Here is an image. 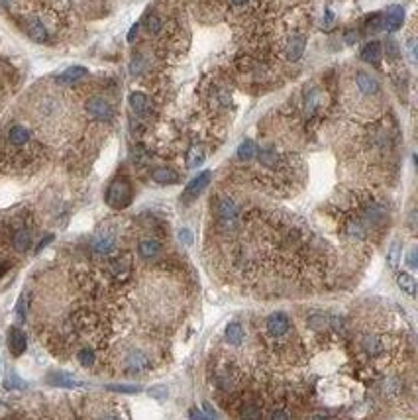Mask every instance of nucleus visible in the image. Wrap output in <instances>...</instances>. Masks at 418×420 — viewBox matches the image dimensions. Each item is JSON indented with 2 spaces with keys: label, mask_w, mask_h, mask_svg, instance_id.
<instances>
[{
  "label": "nucleus",
  "mask_w": 418,
  "mask_h": 420,
  "mask_svg": "<svg viewBox=\"0 0 418 420\" xmlns=\"http://www.w3.org/2000/svg\"><path fill=\"white\" fill-rule=\"evenodd\" d=\"M8 141L12 145H24L30 141V132L24 126H12L8 132Z\"/></svg>",
  "instance_id": "obj_20"
},
{
  "label": "nucleus",
  "mask_w": 418,
  "mask_h": 420,
  "mask_svg": "<svg viewBox=\"0 0 418 420\" xmlns=\"http://www.w3.org/2000/svg\"><path fill=\"white\" fill-rule=\"evenodd\" d=\"M132 199H134V191L130 181L126 177H116L106 191V204L114 210H124L132 204Z\"/></svg>",
  "instance_id": "obj_1"
},
{
  "label": "nucleus",
  "mask_w": 418,
  "mask_h": 420,
  "mask_svg": "<svg viewBox=\"0 0 418 420\" xmlns=\"http://www.w3.org/2000/svg\"><path fill=\"white\" fill-rule=\"evenodd\" d=\"M0 2H2V4H8V0H0Z\"/></svg>",
  "instance_id": "obj_51"
},
{
  "label": "nucleus",
  "mask_w": 418,
  "mask_h": 420,
  "mask_svg": "<svg viewBox=\"0 0 418 420\" xmlns=\"http://www.w3.org/2000/svg\"><path fill=\"white\" fill-rule=\"evenodd\" d=\"M265 326H267L269 336H273V338H283L287 332L291 330V320H289L287 314H283V312H273V314L267 318Z\"/></svg>",
  "instance_id": "obj_5"
},
{
  "label": "nucleus",
  "mask_w": 418,
  "mask_h": 420,
  "mask_svg": "<svg viewBox=\"0 0 418 420\" xmlns=\"http://www.w3.org/2000/svg\"><path fill=\"white\" fill-rule=\"evenodd\" d=\"M106 389L112 393H124V395H136L141 391V387H138V385H108Z\"/></svg>",
  "instance_id": "obj_30"
},
{
  "label": "nucleus",
  "mask_w": 418,
  "mask_h": 420,
  "mask_svg": "<svg viewBox=\"0 0 418 420\" xmlns=\"http://www.w3.org/2000/svg\"><path fill=\"white\" fill-rule=\"evenodd\" d=\"M203 161H204L203 147H199V145L190 147L189 153H187V167H189V169H196L199 165H203Z\"/></svg>",
  "instance_id": "obj_24"
},
{
  "label": "nucleus",
  "mask_w": 418,
  "mask_h": 420,
  "mask_svg": "<svg viewBox=\"0 0 418 420\" xmlns=\"http://www.w3.org/2000/svg\"><path fill=\"white\" fill-rule=\"evenodd\" d=\"M26 348H28V338H26V334L20 328H10L8 330V350L12 352V356H22L26 352Z\"/></svg>",
  "instance_id": "obj_7"
},
{
  "label": "nucleus",
  "mask_w": 418,
  "mask_h": 420,
  "mask_svg": "<svg viewBox=\"0 0 418 420\" xmlns=\"http://www.w3.org/2000/svg\"><path fill=\"white\" fill-rule=\"evenodd\" d=\"M150 395L161 401V399H165V397H167V387H163V385H159V387H153V389H150Z\"/></svg>",
  "instance_id": "obj_38"
},
{
  "label": "nucleus",
  "mask_w": 418,
  "mask_h": 420,
  "mask_svg": "<svg viewBox=\"0 0 418 420\" xmlns=\"http://www.w3.org/2000/svg\"><path fill=\"white\" fill-rule=\"evenodd\" d=\"M348 234L352 236V238H365V226L361 224V222H350V226H348Z\"/></svg>",
  "instance_id": "obj_32"
},
{
  "label": "nucleus",
  "mask_w": 418,
  "mask_h": 420,
  "mask_svg": "<svg viewBox=\"0 0 418 420\" xmlns=\"http://www.w3.org/2000/svg\"><path fill=\"white\" fill-rule=\"evenodd\" d=\"M179 240H181V243H185V245H192V242H194L192 232H190L189 228H181L179 230Z\"/></svg>",
  "instance_id": "obj_36"
},
{
  "label": "nucleus",
  "mask_w": 418,
  "mask_h": 420,
  "mask_svg": "<svg viewBox=\"0 0 418 420\" xmlns=\"http://www.w3.org/2000/svg\"><path fill=\"white\" fill-rule=\"evenodd\" d=\"M255 153H257V147H255V143L252 140L241 141L240 147H238V157H240L241 161H250V159H254Z\"/></svg>",
  "instance_id": "obj_25"
},
{
  "label": "nucleus",
  "mask_w": 418,
  "mask_h": 420,
  "mask_svg": "<svg viewBox=\"0 0 418 420\" xmlns=\"http://www.w3.org/2000/svg\"><path fill=\"white\" fill-rule=\"evenodd\" d=\"M361 345H363V352H365L367 356H373V357L381 356V354H383V350H385L383 342H381L379 338H375V336H367V338H363Z\"/></svg>",
  "instance_id": "obj_19"
},
{
  "label": "nucleus",
  "mask_w": 418,
  "mask_h": 420,
  "mask_svg": "<svg viewBox=\"0 0 418 420\" xmlns=\"http://www.w3.org/2000/svg\"><path fill=\"white\" fill-rule=\"evenodd\" d=\"M367 30L369 32H379V30H383V16H381V14H373V16L369 18Z\"/></svg>",
  "instance_id": "obj_34"
},
{
  "label": "nucleus",
  "mask_w": 418,
  "mask_h": 420,
  "mask_svg": "<svg viewBox=\"0 0 418 420\" xmlns=\"http://www.w3.org/2000/svg\"><path fill=\"white\" fill-rule=\"evenodd\" d=\"M159 252H161V243L157 240H141L138 245V254L143 259H153L159 255Z\"/></svg>",
  "instance_id": "obj_13"
},
{
  "label": "nucleus",
  "mask_w": 418,
  "mask_h": 420,
  "mask_svg": "<svg viewBox=\"0 0 418 420\" xmlns=\"http://www.w3.org/2000/svg\"><path fill=\"white\" fill-rule=\"evenodd\" d=\"M403 20H405V10L403 6H389L387 8V14L383 16V30L387 32H395L403 26Z\"/></svg>",
  "instance_id": "obj_6"
},
{
  "label": "nucleus",
  "mask_w": 418,
  "mask_h": 420,
  "mask_svg": "<svg viewBox=\"0 0 418 420\" xmlns=\"http://www.w3.org/2000/svg\"><path fill=\"white\" fill-rule=\"evenodd\" d=\"M216 216L220 220V224L224 228H234L238 224V218H240V210H238V204L234 203L228 196H220L216 201Z\"/></svg>",
  "instance_id": "obj_2"
},
{
  "label": "nucleus",
  "mask_w": 418,
  "mask_h": 420,
  "mask_svg": "<svg viewBox=\"0 0 418 420\" xmlns=\"http://www.w3.org/2000/svg\"><path fill=\"white\" fill-rule=\"evenodd\" d=\"M385 208L383 206H379V204H371V206H367L365 208V214H363V218H365V222H367L369 226H377V224H381L383 220H385Z\"/></svg>",
  "instance_id": "obj_16"
},
{
  "label": "nucleus",
  "mask_w": 418,
  "mask_h": 420,
  "mask_svg": "<svg viewBox=\"0 0 418 420\" xmlns=\"http://www.w3.org/2000/svg\"><path fill=\"white\" fill-rule=\"evenodd\" d=\"M14 248L18 250V252H26V250H30V243H32V234H30V230H18L16 234H14Z\"/></svg>",
  "instance_id": "obj_21"
},
{
  "label": "nucleus",
  "mask_w": 418,
  "mask_h": 420,
  "mask_svg": "<svg viewBox=\"0 0 418 420\" xmlns=\"http://www.w3.org/2000/svg\"><path fill=\"white\" fill-rule=\"evenodd\" d=\"M241 420H263V410L257 405H245L241 408Z\"/></svg>",
  "instance_id": "obj_29"
},
{
  "label": "nucleus",
  "mask_w": 418,
  "mask_h": 420,
  "mask_svg": "<svg viewBox=\"0 0 418 420\" xmlns=\"http://www.w3.org/2000/svg\"><path fill=\"white\" fill-rule=\"evenodd\" d=\"M26 30H28V36L34 39L36 43H45L47 38H50V34H47V30H45V26L41 24L38 18H30V20H28V24H26Z\"/></svg>",
  "instance_id": "obj_9"
},
{
  "label": "nucleus",
  "mask_w": 418,
  "mask_h": 420,
  "mask_svg": "<svg viewBox=\"0 0 418 420\" xmlns=\"http://www.w3.org/2000/svg\"><path fill=\"white\" fill-rule=\"evenodd\" d=\"M210 179H212V173H210V171H203V173H199V175H196V177L192 179L189 185L185 187V191H183V196H181V199H183L185 203L194 201V199H196V196H199V194H201V192L208 187Z\"/></svg>",
  "instance_id": "obj_4"
},
{
  "label": "nucleus",
  "mask_w": 418,
  "mask_h": 420,
  "mask_svg": "<svg viewBox=\"0 0 418 420\" xmlns=\"http://www.w3.org/2000/svg\"><path fill=\"white\" fill-rule=\"evenodd\" d=\"M16 314H18L20 320L26 318V294L20 297V301H18V305H16Z\"/></svg>",
  "instance_id": "obj_37"
},
{
  "label": "nucleus",
  "mask_w": 418,
  "mask_h": 420,
  "mask_svg": "<svg viewBox=\"0 0 418 420\" xmlns=\"http://www.w3.org/2000/svg\"><path fill=\"white\" fill-rule=\"evenodd\" d=\"M128 101H130L132 110H136V112H145V108H147V96H145L143 92H132Z\"/></svg>",
  "instance_id": "obj_26"
},
{
  "label": "nucleus",
  "mask_w": 418,
  "mask_h": 420,
  "mask_svg": "<svg viewBox=\"0 0 418 420\" xmlns=\"http://www.w3.org/2000/svg\"><path fill=\"white\" fill-rule=\"evenodd\" d=\"M77 359H79V363H81L83 367H92V365H94V359H96L94 350H92V348H83V350H79Z\"/></svg>",
  "instance_id": "obj_27"
},
{
  "label": "nucleus",
  "mask_w": 418,
  "mask_h": 420,
  "mask_svg": "<svg viewBox=\"0 0 418 420\" xmlns=\"http://www.w3.org/2000/svg\"><path fill=\"white\" fill-rule=\"evenodd\" d=\"M406 263H408V267L416 269V250H412V252L408 254V257H406Z\"/></svg>",
  "instance_id": "obj_42"
},
{
  "label": "nucleus",
  "mask_w": 418,
  "mask_h": 420,
  "mask_svg": "<svg viewBox=\"0 0 418 420\" xmlns=\"http://www.w3.org/2000/svg\"><path fill=\"white\" fill-rule=\"evenodd\" d=\"M355 83H357V87H359V90H361L363 94H375V92L379 90V83H377L371 75L363 73V71L357 73Z\"/></svg>",
  "instance_id": "obj_12"
},
{
  "label": "nucleus",
  "mask_w": 418,
  "mask_h": 420,
  "mask_svg": "<svg viewBox=\"0 0 418 420\" xmlns=\"http://www.w3.org/2000/svg\"><path fill=\"white\" fill-rule=\"evenodd\" d=\"M138 30H139L138 24H134L132 28H130V32H128V41H134V39H136V36H138Z\"/></svg>",
  "instance_id": "obj_44"
},
{
  "label": "nucleus",
  "mask_w": 418,
  "mask_h": 420,
  "mask_svg": "<svg viewBox=\"0 0 418 420\" xmlns=\"http://www.w3.org/2000/svg\"><path fill=\"white\" fill-rule=\"evenodd\" d=\"M312 420H330V418H328V416H324V414H316V416H314Z\"/></svg>",
  "instance_id": "obj_47"
},
{
  "label": "nucleus",
  "mask_w": 418,
  "mask_h": 420,
  "mask_svg": "<svg viewBox=\"0 0 418 420\" xmlns=\"http://www.w3.org/2000/svg\"><path fill=\"white\" fill-rule=\"evenodd\" d=\"M332 22H334V14H332V10L330 8H326V16H324V28H330L332 26Z\"/></svg>",
  "instance_id": "obj_43"
},
{
  "label": "nucleus",
  "mask_w": 418,
  "mask_h": 420,
  "mask_svg": "<svg viewBox=\"0 0 418 420\" xmlns=\"http://www.w3.org/2000/svg\"><path fill=\"white\" fill-rule=\"evenodd\" d=\"M189 420H216V418L208 416V414H206V412H203V410H190Z\"/></svg>",
  "instance_id": "obj_39"
},
{
  "label": "nucleus",
  "mask_w": 418,
  "mask_h": 420,
  "mask_svg": "<svg viewBox=\"0 0 418 420\" xmlns=\"http://www.w3.org/2000/svg\"><path fill=\"white\" fill-rule=\"evenodd\" d=\"M381 55H383V50H381L379 41H371V43H367V45L361 50V59H363L365 63H379Z\"/></svg>",
  "instance_id": "obj_15"
},
{
  "label": "nucleus",
  "mask_w": 418,
  "mask_h": 420,
  "mask_svg": "<svg viewBox=\"0 0 418 420\" xmlns=\"http://www.w3.org/2000/svg\"><path fill=\"white\" fill-rule=\"evenodd\" d=\"M47 383L53 385V387H63V389H75V387H81L83 381L77 379L73 375L65 373V371H53L47 375Z\"/></svg>",
  "instance_id": "obj_8"
},
{
  "label": "nucleus",
  "mask_w": 418,
  "mask_h": 420,
  "mask_svg": "<svg viewBox=\"0 0 418 420\" xmlns=\"http://www.w3.org/2000/svg\"><path fill=\"white\" fill-rule=\"evenodd\" d=\"M145 26H147V30H150L152 34H159V32H161V20H159L157 16H147Z\"/></svg>",
  "instance_id": "obj_35"
},
{
  "label": "nucleus",
  "mask_w": 418,
  "mask_h": 420,
  "mask_svg": "<svg viewBox=\"0 0 418 420\" xmlns=\"http://www.w3.org/2000/svg\"><path fill=\"white\" fill-rule=\"evenodd\" d=\"M92 248H94L96 254L108 255L114 250V238H112V236H99V238L94 240V243H92Z\"/></svg>",
  "instance_id": "obj_22"
},
{
  "label": "nucleus",
  "mask_w": 418,
  "mask_h": 420,
  "mask_svg": "<svg viewBox=\"0 0 418 420\" xmlns=\"http://www.w3.org/2000/svg\"><path fill=\"white\" fill-rule=\"evenodd\" d=\"M89 75V71L85 69V67H81V65H73V67H69V69H65L63 73L59 75V83H75V81H81V79H85V77Z\"/></svg>",
  "instance_id": "obj_14"
},
{
  "label": "nucleus",
  "mask_w": 418,
  "mask_h": 420,
  "mask_svg": "<svg viewBox=\"0 0 418 420\" xmlns=\"http://www.w3.org/2000/svg\"><path fill=\"white\" fill-rule=\"evenodd\" d=\"M101 420H118V418H114V416H104V418H101Z\"/></svg>",
  "instance_id": "obj_49"
},
{
  "label": "nucleus",
  "mask_w": 418,
  "mask_h": 420,
  "mask_svg": "<svg viewBox=\"0 0 418 420\" xmlns=\"http://www.w3.org/2000/svg\"><path fill=\"white\" fill-rule=\"evenodd\" d=\"M259 161L267 167L277 165V153L275 152H261L259 153Z\"/></svg>",
  "instance_id": "obj_33"
},
{
  "label": "nucleus",
  "mask_w": 418,
  "mask_h": 420,
  "mask_svg": "<svg viewBox=\"0 0 418 420\" xmlns=\"http://www.w3.org/2000/svg\"><path fill=\"white\" fill-rule=\"evenodd\" d=\"M232 2H234V4H236V6H241V4H245V2H248V0H232Z\"/></svg>",
  "instance_id": "obj_48"
},
{
  "label": "nucleus",
  "mask_w": 418,
  "mask_h": 420,
  "mask_svg": "<svg viewBox=\"0 0 418 420\" xmlns=\"http://www.w3.org/2000/svg\"><path fill=\"white\" fill-rule=\"evenodd\" d=\"M110 269H112V273H114L116 277H126L128 273H130V261H128L126 257L114 259V261L110 263Z\"/></svg>",
  "instance_id": "obj_28"
},
{
  "label": "nucleus",
  "mask_w": 418,
  "mask_h": 420,
  "mask_svg": "<svg viewBox=\"0 0 418 420\" xmlns=\"http://www.w3.org/2000/svg\"><path fill=\"white\" fill-rule=\"evenodd\" d=\"M303 51H304V38L294 36V38L289 41V45H287V57H289L291 61H297V59L303 55Z\"/></svg>",
  "instance_id": "obj_23"
},
{
  "label": "nucleus",
  "mask_w": 418,
  "mask_h": 420,
  "mask_svg": "<svg viewBox=\"0 0 418 420\" xmlns=\"http://www.w3.org/2000/svg\"><path fill=\"white\" fill-rule=\"evenodd\" d=\"M85 110H87V114H89L90 118L101 120V122H108V120H112V116H114L112 106L104 101V98H89L87 104H85Z\"/></svg>",
  "instance_id": "obj_3"
},
{
  "label": "nucleus",
  "mask_w": 418,
  "mask_h": 420,
  "mask_svg": "<svg viewBox=\"0 0 418 420\" xmlns=\"http://www.w3.org/2000/svg\"><path fill=\"white\" fill-rule=\"evenodd\" d=\"M355 41H357V34H355V32H348V34H346V43L354 45Z\"/></svg>",
  "instance_id": "obj_46"
},
{
  "label": "nucleus",
  "mask_w": 418,
  "mask_h": 420,
  "mask_svg": "<svg viewBox=\"0 0 418 420\" xmlns=\"http://www.w3.org/2000/svg\"><path fill=\"white\" fill-rule=\"evenodd\" d=\"M224 338H226V342L232 345L241 344V340H243V328H241V324L230 322L228 326H226V330H224Z\"/></svg>",
  "instance_id": "obj_17"
},
{
  "label": "nucleus",
  "mask_w": 418,
  "mask_h": 420,
  "mask_svg": "<svg viewBox=\"0 0 418 420\" xmlns=\"http://www.w3.org/2000/svg\"><path fill=\"white\" fill-rule=\"evenodd\" d=\"M397 259H399V243H393L391 254H389V263H391V265H397Z\"/></svg>",
  "instance_id": "obj_40"
},
{
  "label": "nucleus",
  "mask_w": 418,
  "mask_h": 420,
  "mask_svg": "<svg viewBox=\"0 0 418 420\" xmlns=\"http://www.w3.org/2000/svg\"><path fill=\"white\" fill-rule=\"evenodd\" d=\"M2 271H4V265H2V263H0V275H2Z\"/></svg>",
  "instance_id": "obj_50"
},
{
  "label": "nucleus",
  "mask_w": 418,
  "mask_h": 420,
  "mask_svg": "<svg viewBox=\"0 0 418 420\" xmlns=\"http://www.w3.org/2000/svg\"><path fill=\"white\" fill-rule=\"evenodd\" d=\"M269 420H289V416H287L283 410H275V412L271 414V418Z\"/></svg>",
  "instance_id": "obj_45"
},
{
  "label": "nucleus",
  "mask_w": 418,
  "mask_h": 420,
  "mask_svg": "<svg viewBox=\"0 0 418 420\" xmlns=\"http://www.w3.org/2000/svg\"><path fill=\"white\" fill-rule=\"evenodd\" d=\"M51 242H53V234H47V236H45V238H43V240L38 243V248H36V254H39V252H41V250H43V248H45L47 243H51Z\"/></svg>",
  "instance_id": "obj_41"
},
{
  "label": "nucleus",
  "mask_w": 418,
  "mask_h": 420,
  "mask_svg": "<svg viewBox=\"0 0 418 420\" xmlns=\"http://www.w3.org/2000/svg\"><path fill=\"white\" fill-rule=\"evenodd\" d=\"M397 285H399L401 291L406 293L408 297H414V294H416V279H414L410 273H399V275H397Z\"/></svg>",
  "instance_id": "obj_18"
},
{
  "label": "nucleus",
  "mask_w": 418,
  "mask_h": 420,
  "mask_svg": "<svg viewBox=\"0 0 418 420\" xmlns=\"http://www.w3.org/2000/svg\"><path fill=\"white\" fill-rule=\"evenodd\" d=\"M152 179L157 185H175L179 181V175L171 167H157L152 171Z\"/></svg>",
  "instance_id": "obj_11"
},
{
  "label": "nucleus",
  "mask_w": 418,
  "mask_h": 420,
  "mask_svg": "<svg viewBox=\"0 0 418 420\" xmlns=\"http://www.w3.org/2000/svg\"><path fill=\"white\" fill-rule=\"evenodd\" d=\"M126 367L132 373H141L150 367V357L145 356L143 352H132L126 357Z\"/></svg>",
  "instance_id": "obj_10"
},
{
  "label": "nucleus",
  "mask_w": 418,
  "mask_h": 420,
  "mask_svg": "<svg viewBox=\"0 0 418 420\" xmlns=\"http://www.w3.org/2000/svg\"><path fill=\"white\" fill-rule=\"evenodd\" d=\"M4 387H6V389H24L26 383L22 381L14 371H10V373L6 375V379H4Z\"/></svg>",
  "instance_id": "obj_31"
}]
</instances>
